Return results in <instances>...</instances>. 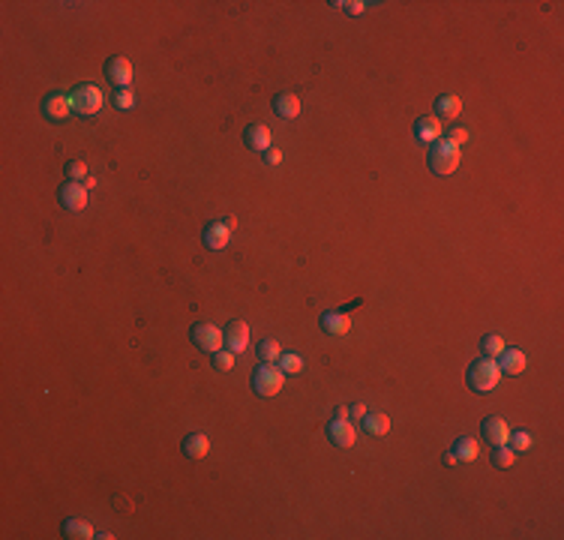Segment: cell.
Masks as SVG:
<instances>
[{"mask_svg": "<svg viewBox=\"0 0 564 540\" xmlns=\"http://www.w3.org/2000/svg\"><path fill=\"white\" fill-rule=\"evenodd\" d=\"M63 171H67V177H69V180H76V183H78V180H87V177H90V171H87V165H85L81 159L67 162V168H63Z\"/></svg>", "mask_w": 564, "mask_h": 540, "instance_id": "484cf974", "label": "cell"}, {"mask_svg": "<svg viewBox=\"0 0 564 540\" xmlns=\"http://www.w3.org/2000/svg\"><path fill=\"white\" fill-rule=\"evenodd\" d=\"M87 186L85 183H76V180H67L60 189H58V201L63 210H72V213H78V210H85L87 207Z\"/></svg>", "mask_w": 564, "mask_h": 540, "instance_id": "8992f818", "label": "cell"}, {"mask_svg": "<svg viewBox=\"0 0 564 540\" xmlns=\"http://www.w3.org/2000/svg\"><path fill=\"white\" fill-rule=\"evenodd\" d=\"M349 414H351L349 405H336V408H333V420H349Z\"/></svg>", "mask_w": 564, "mask_h": 540, "instance_id": "836d02e7", "label": "cell"}, {"mask_svg": "<svg viewBox=\"0 0 564 540\" xmlns=\"http://www.w3.org/2000/svg\"><path fill=\"white\" fill-rule=\"evenodd\" d=\"M516 462V450L513 447H507V444H498L493 450V465L495 468H511Z\"/></svg>", "mask_w": 564, "mask_h": 540, "instance_id": "d4e9b609", "label": "cell"}, {"mask_svg": "<svg viewBox=\"0 0 564 540\" xmlns=\"http://www.w3.org/2000/svg\"><path fill=\"white\" fill-rule=\"evenodd\" d=\"M468 387L471 390H477V393H489V390H495L498 381H502V369H498V360L493 357H480L475 360V363L468 366Z\"/></svg>", "mask_w": 564, "mask_h": 540, "instance_id": "7a4b0ae2", "label": "cell"}, {"mask_svg": "<svg viewBox=\"0 0 564 540\" xmlns=\"http://www.w3.org/2000/svg\"><path fill=\"white\" fill-rule=\"evenodd\" d=\"M321 330L327 336H345L351 330V318L349 312H324L321 315Z\"/></svg>", "mask_w": 564, "mask_h": 540, "instance_id": "9a60e30c", "label": "cell"}, {"mask_svg": "<svg viewBox=\"0 0 564 540\" xmlns=\"http://www.w3.org/2000/svg\"><path fill=\"white\" fill-rule=\"evenodd\" d=\"M448 138H450L453 144H462V141H468V132H466V129H450Z\"/></svg>", "mask_w": 564, "mask_h": 540, "instance_id": "d6a6232c", "label": "cell"}, {"mask_svg": "<svg viewBox=\"0 0 564 540\" xmlns=\"http://www.w3.org/2000/svg\"><path fill=\"white\" fill-rule=\"evenodd\" d=\"M213 363L220 372H229V369L234 366V351H216L213 354Z\"/></svg>", "mask_w": 564, "mask_h": 540, "instance_id": "f1b7e54d", "label": "cell"}, {"mask_svg": "<svg viewBox=\"0 0 564 540\" xmlns=\"http://www.w3.org/2000/svg\"><path fill=\"white\" fill-rule=\"evenodd\" d=\"M274 111H276V117H282V120H294V117L300 114L297 93H276L274 96Z\"/></svg>", "mask_w": 564, "mask_h": 540, "instance_id": "ac0fdd59", "label": "cell"}, {"mask_svg": "<svg viewBox=\"0 0 564 540\" xmlns=\"http://www.w3.org/2000/svg\"><path fill=\"white\" fill-rule=\"evenodd\" d=\"M327 438H331V444H336V447H354L358 429H354L349 420H331L327 423Z\"/></svg>", "mask_w": 564, "mask_h": 540, "instance_id": "7c38bea8", "label": "cell"}, {"mask_svg": "<svg viewBox=\"0 0 564 540\" xmlns=\"http://www.w3.org/2000/svg\"><path fill=\"white\" fill-rule=\"evenodd\" d=\"M265 162H267V165H279V162H282V150H274V147L265 150Z\"/></svg>", "mask_w": 564, "mask_h": 540, "instance_id": "4dcf8cb0", "label": "cell"}, {"mask_svg": "<svg viewBox=\"0 0 564 540\" xmlns=\"http://www.w3.org/2000/svg\"><path fill=\"white\" fill-rule=\"evenodd\" d=\"M480 435H484L493 447H498V444H507V438H511V426H507L504 417H486L484 426H480Z\"/></svg>", "mask_w": 564, "mask_h": 540, "instance_id": "4fadbf2b", "label": "cell"}, {"mask_svg": "<svg viewBox=\"0 0 564 540\" xmlns=\"http://www.w3.org/2000/svg\"><path fill=\"white\" fill-rule=\"evenodd\" d=\"M282 384H285V372L274 363H261L252 372V390L258 396H276L282 390Z\"/></svg>", "mask_w": 564, "mask_h": 540, "instance_id": "5b68a950", "label": "cell"}, {"mask_svg": "<svg viewBox=\"0 0 564 540\" xmlns=\"http://www.w3.org/2000/svg\"><path fill=\"white\" fill-rule=\"evenodd\" d=\"M300 369H303V360H300V354H282V372H285V375H297Z\"/></svg>", "mask_w": 564, "mask_h": 540, "instance_id": "83f0119b", "label": "cell"}, {"mask_svg": "<svg viewBox=\"0 0 564 540\" xmlns=\"http://www.w3.org/2000/svg\"><path fill=\"white\" fill-rule=\"evenodd\" d=\"M459 144H453L450 138H439L430 147V156H426V162H430V171L435 177H450L453 171L459 168Z\"/></svg>", "mask_w": 564, "mask_h": 540, "instance_id": "6da1fadb", "label": "cell"}, {"mask_svg": "<svg viewBox=\"0 0 564 540\" xmlns=\"http://www.w3.org/2000/svg\"><path fill=\"white\" fill-rule=\"evenodd\" d=\"M525 366H529V357H525L520 348H504L502 351V363H498L502 375H520Z\"/></svg>", "mask_w": 564, "mask_h": 540, "instance_id": "2e32d148", "label": "cell"}, {"mask_svg": "<svg viewBox=\"0 0 564 540\" xmlns=\"http://www.w3.org/2000/svg\"><path fill=\"white\" fill-rule=\"evenodd\" d=\"M444 465H459V456L453 453V450H448V453H444Z\"/></svg>", "mask_w": 564, "mask_h": 540, "instance_id": "d590c367", "label": "cell"}, {"mask_svg": "<svg viewBox=\"0 0 564 540\" xmlns=\"http://www.w3.org/2000/svg\"><path fill=\"white\" fill-rule=\"evenodd\" d=\"M435 111H439V120L441 117L453 120V117H459V111H462V99L457 93H441L439 99H435Z\"/></svg>", "mask_w": 564, "mask_h": 540, "instance_id": "d6986e66", "label": "cell"}, {"mask_svg": "<svg viewBox=\"0 0 564 540\" xmlns=\"http://www.w3.org/2000/svg\"><path fill=\"white\" fill-rule=\"evenodd\" d=\"M222 333H225V348H229V351H234V354L247 351V345H249V327H247V321H238V318H234Z\"/></svg>", "mask_w": 564, "mask_h": 540, "instance_id": "8fae6325", "label": "cell"}, {"mask_svg": "<svg viewBox=\"0 0 564 540\" xmlns=\"http://www.w3.org/2000/svg\"><path fill=\"white\" fill-rule=\"evenodd\" d=\"M340 6H345V12L349 15H360L363 9H367V3H360V0H354V3H340Z\"/></svg>", "mask_w": 564, "mask_h": 540, "instance_id": "1f68e13d", "label": "cell"}, {"mask_svg": "<svg viewBox=\"0 0 564 540\" xmlns=\"http://www.w3.org/2000/svg\"><path fill=\"white\" fill-rule=\"evenodd\" d=\"M507 441H511V444H513V450H516V453H525V450L531 447V432L520 429V432H513V435L507 438Z\"/></svg>", "mask_w": 564, "mask_h": 540, "instance_id": "4316f807", "label": "cell"}, {"mask_svg": "<svg viewBox=\"0 0 564 540\" xmlns=\"http://www.w3.org/2000/svg\"><path fill=\"white\" fill-rule=\"evenodd\" d=\"M444 135V126L435 114H423L414 120V138L421 144H435Z\"/></svg>", "mask_w": 564, "mask_h": 540, "instance_id": "ba28073f", "label": "cell"}, {"mask_svg": "<svg viewBox=\"0 0 564 540\" xmlns=\"http://www.w3.org/2000/svg\"><path fill=\"white\" fill-rule=\"evenodd\" d=\"M114 105L121 108V111H130V108L135 105V96H132V90H121V93L114 96Z\"/></svg>", "mask_w": 564, "mask_h": 540, "instance_id": "f546056e", "label": "cell"}, {"mask_svg": "<svg viewBox=\"0 0 564 540\" xmlns=\"http://www.w3.org/2000/svg\"><path fill=\"white\" fill-rule=\"evenodd\" d=\"M105 78L117 84L121 90H130L132 84V63L126 57H108L105 60Z\"/></svg>", "mask_w": 564, "mask_h": 540, "instance_id": "52a82bcc", "label": "cell"}, {"mask_svg": "<svg viewBox=\"0 0 564 540\" xmlns=\"http://www.w3.org/2000/svg\"><path fill=\"white\" fill-rule=\"evenodd\" d=\"M270 141H274V135H270V129H267L265 123H249L247 132H243V144H247L252 153L270 150Z\"/></svg>", "mask_w": 564, "mask_h": 540, "instance_id": "30bf717a", "label": "cell"}, {"mask_svg": "<svg viewBox=\"0 0 564 540\" xmlns=\"http://www.w3.org/2000/svg\"><path fill=\"white\" fill-rule=\"evenodd\" d=\"M258 357H261V363H274V360H279L282 357L279 342L276 339H261L258 342Z\"/></svg>", "mask_w": 564, "mask_h": 540, "instance_id": "cb8c5ba5", "label": "cell"}, {"mask_svg": "<svg viewBox=\"0 0 564 540\" xmlns=\"http://www.w3.org/2000/svg\"><path fill=\"white\" fill-rule=\"evenodd\" d=\"M351 414H354V417H367V405H363V402H354V405H351Z\"/></svg>", "mask_w": 564, "mask_h": 540, "instance_id": "e575fe53", "label": "cell"}, {"mask_svg": "<svg viewBox=\"0 0 564 540\" xmlns=\"http://www.w3.org/2000/svg\"><path fill=\"white\" fill-rule=\"evenodd\" d=\"M60 528H63V534L72 537V540H90V537H96L94 525H90V522H85V519H63Z\"/></svg>", "mask_w": 564, "mask_h": 540, "instance_id": "ffe728a7", "label": "cell"}, {"mask_svg": "<svg viewBox=\"0 0 564 540\" xmlns=\"http://www.w3.org/2000/svg\"><path fill=\"white\" fill-rule=\"evenodd\" d=\"M42 114L49 117V120H67V117L72 114V99L69 93H49L42 102Z\"/></svg>", "mask_w": 564, "mask_h": 540, "instance_id": "9c48e42d", "label": "cell"}, {"mask_svg": "<svg viewBox=\"0 0 564 540\" xmlns=\"http://www.w3.org/2000/svg\"><path fill=\"white\" fill-rule=\"evenodd\" d=\"M180 450L189 456V459H204L207 453H211V438L202 435V432H193V435L184 438V444H180Z\"/></svg>", "mask_w": 564, "mask_h": 540, "instance_id": "e0dca14e", "label": "cell"}, {"mask_svg": "<svg viewBox=\"0 0 564 540\" xmlns=\"http://www.w3.org/2000/svg\"><path fill=\"white\" fill-rule=\"evenodd\" d=\"M363 429L376 438H385L390 432V417L387 414H367V417H363Z\"/></svg>", "mask_w": 564, "mask_h": 540, "instance_id": "44dd1931", "label": "cell"}, {"mask_svg": "<svg viewBox=\"0 0 564 540\" xmlns=\"http://www.w3.org/2000/svg\"><path fill=\"white\" fill-rule=\"evenodd\" d=\"M480 348H484V354H486V357L498 360V357H502V351H504L507 345H504V336H498V333H486V336L480 339Z\"/></svg>", "mask_w": 564, "mask_h": 540, "instance_id": "603a6c76", "label": "cell"}, {"mask_svg": "<svg viewBox=\"0 0 564 540\" xmlns=\"http://www.w3.org/2000/svg\"><path fill=\"white\" fill-rule=\"evenodd\" d=\"M453 453H457L462 462H475V459L480 456V444L475 438H457V447H453Z\"/></svg>", "mask_w": 564, "mask_h": 540, "instance_id": "7402d4cb", "label": "cell"}, {"mask_svg": "<svg viewBox=\"0 0 564 540\" xmlns=\"http://www.w3.org/2000/svg\"><path fill=\"white\" fill-rule=\"evenodd\" d=\"M202 240H204V246H207V249H216V252H220V249L229 246V240H231V228H229V225H225L222 219H220V222H211V225L204 228Z\"/></svg>", "mask_w": 564, "mask_h": 540, "instance_id": "5bb4252c", "label": "cell"}, {"mask_svg": "<svg viewBox=\"0 0 564 540\" xmlns=\"http://www.w3.org/2000/svg\"><path fill=\"white\" fill-rule=\"evenodd\" d=\"M189 339H193V345L198 351H204V354H216V351H222V345H225V333L216 327V324H211V321L193 324Z\"/></svg>", "mask_w": 564, "mask_h": 540, "instance_id": "277c9868", "label": "cell"}, {"mask_svg": "<svg viewBox=\"0 0 564 540\" xmlns=\"http://www.w3.org/2000/svg\"><path fill=\"white\" fill-rule=\"evenodd\" d=\"M69 99H72V111L81 114V117L99 114V108H103V102H105L103 90H99L96 84H78L76 90H69Z\"/></svg>", "mask_w": 564, "mask_h": 540, "instance_id": "3957f363", "label": "cell"}]
</instances>
